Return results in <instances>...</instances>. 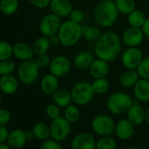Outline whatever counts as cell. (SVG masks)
Masks as SVG:
<instances>
[{
	"mask_svg": "<svg viewBox=\"0 0 149 149\" xmlns=\"http://www.w3.org/2000/svg\"><path fill=\"white\" fill-rule=\"evenodd\" d=\"M136 70L139 73L141 78L149 80V56L143 58Z\"/></svg>",
	"mask_w": 149,
	"mask_h": 149,
	"instance_id": "8d00e7d4",
	"label": "cell"
},
{
	"mask_svg": "<svg viewBox=\"0 0 149 149\" xmlns=\"http://www.w3.org/2000/svg\"><path fill=\"white\" fill-rule=\"evenodd\" d=\"M10 132L6 126H0V143L7 142Z\"/></svg>",
	"mask_w": 149,
	"mask_h": 149,
	"instance_id": "ee69618b",
	"label": "cell"
},
{
	"mask_svg": "<svg viewBox=\"0 0 149 149\" xmlns=\"http://www.w3.org/2000/svg\"><path fill=\"white\" fill-rule=\"evenodd\" d=\"M35 138L38 141H45L51 139V128L50 126L44 122H38L33 125L32 129Z\"/></svg>",
	"mask_w": 149,
	"mask_h": 149,
	"instance_id": "484cf974",
	"label": "cell"
},
{
	"mask_svg": "<svg viewBox=\"0 0 149 149\" xmlns=\"http://www.w3.org/2000/svg\"><path fill=\"white\" fill-rule=\"evenodd\" d=\"M61 18L58 15L51 12L45 15L39 21L38 29L42 35L50 37L53 34H57L61 25Z\"/></svg>",
	"mask_w": 149,
	"mask_h": 149,
	"instance_id": "ba28073f",
	"label": "cell"
},
{
	"mask_svg": "<svg viewBox=\"0 0 149 149\" xmlns=\"http://www.w3.org/2000/svg\"><path fill=\"white\" fill-rule=\"evenodd\" d=\"M132 105V97L124 92H115L112 94L107 101V107L108 111L114 115H122L127 113Z\"/></svg>",
	"mask_w": 149,
	"mask_h": 149,
	"instance_id": "277c9868",
	"label": "cell"
},
{
	"mask_svg": "<svg viewBox=\"0 0 149 149\" xmlns=\"http://www.w3.org/2000/svg\"><path fill=\"white\" fill-rule=\"evenodd\" d=\"M13 56V46L8 41L0 42V61L10 59Z\"/></svg>",
	"mask_w": 149,
	"mask_h": 149,
	"instance_id": "e575fe53",
	"label": "cell"
},
{
	"mask_svg": "<svg viewBox=\"0 0 149 149\" xmlns=\"http://www.w3.org/2000/svg\"><path fill=\"white\" fill-rule=\"evenodd\" d=\"M144 37L145 33L142 28L130 26L124 32L122 40L125 45H127L128 47H132L141 45L144 40Z\"/></svg>",
	"mask_w": 149,
	"mask_h": 149,
	"instance_id": "7c38bea8",
	"label": "cell"
},
{
	"mask_svg": "<svg viewBox=\"0 0 149 149\" xmlns=\"http://www.w3.org/2000/svg\"><path fill=\"white\" fill-rule=\"evenodd\" d=\"M82 31L84 38L90 42H97L102 35L100 30L97 26L93 25H82Z\"/></svg>",
	"mask_w": 149,
	"mask_h": 149,
	"instance_id": "f1b7e54d",
	"label": "cell"
},
{
	"mask_svg": "<svg viewBox=\"0 0 149 149\" xmlns=\"http://www.w3.org/2000/svg\"><path fill=\"white\" fill-rule=\"evenodd\" d=\"M107 62L108 61L100 59V58H98L97 60H94L89 68L90 75L94 79L106 77L109 72V65Z\"/></svg>",
	"mask_w": 149,
	"mask_h": 149,
	"instance_id": "d6986e66",
	"label": "cell"
},
{
	"mask_svg": "<svg viewBox=\"0 0 149 149\" xmlns=\"http://www.w3.org/2000/svg\"><path fill=\"white\" fill-rule=\"evenodd\" d=\"M91 126L93 131L97 135L105 137L110 136L113 133H114L115 123L110 116L100 114L93 118L91 123Z\"/></svg>",
	"mask_w": 149,
	"mask_h": 149,
	"instance_id": "52a82bcc",
	"label": "cell"
},
{
	"mask_svg": "<svg viewBox=\"0 0 149 149\" xmlns=\"http://www.w3.org/2000/svg\"><path fill=\"white\" fill-rule=\"evenodd\" d=\"M27 141L24 131L21 129H15L10 132L6 143L12 149H21L24 147Z\"/></svg>",
	"mask_w": 149,
	"mask_h": 149,
	"instance_id": "ffe728a7",
	"label": "cell"
},
{
	"mask_svg": "<svg viewBox=\"0 0 149 149\" xmlns=\"http://www.w3.org/2000/svg\"><path fill=\"white\" fill-rule=\"evenodd\" d=\"M121 43L119 36L113 32H107L101 35L95 45V54L107 61L115 60L120 54Z\"/></svg>",
	"mask_w": 149,
	"mask_h": 149,
	"instance_id": "6da1fadb",
	"label": "cell"
},
{
	"mask_svg": "<svg viewBox=\"0 0 149 149\" xmlns=\"http://www.w3.org/2000/svg\"><path fill=\"white\" fill-rule=\"evenodd\" d=\"M48 38H49L51 46L56 47V46H58V45L60 44V40H59V37H58V33L57 34H53V35H52V36H50Z\"/></svg>",
	"mask_w": 149,
	"mask_h": 149,
	"instance_id": "f6af8a7d",
	"label": "cell"
},
{
	"mask_svg": "<svg viewBox=\"0 0 149 149\" xmlns=\"http://www.w3.org/2000/svg\"><path fill=\"white\" fill-rule=\"evenodd\" d=\"M50 47H51V43L49 38L45 35L38 38L32 44V48L35 55L47 54V52L50 49Z\"/></svg>",
	"mask_w": 149,
	"mask_h": 149,
	"instance_id": "4316f807",
	"label": "cell"
},
{
	"mask_svg": "<svg viewBox=\"0 0 149 149\" xmlns=\"http://www.w3.org/2000/svg\"><path fill=\"white\" fill-rule=\"evenodd\" d=\"M52 100L53 103L60 108H65L72 102L71 91L66 89H58L52 95Z\"/></svg>",
	"mask_w": 149,
	"mask_h": 149,
	"instance_id": "cb8c5ba5",
	"label": "cell"
},
{
	"mask_svg": "<svg viewBox=\"0 0 149 149\" xmlns=\"http://www.w3.org/2000/svg\"><path fill=\"white\" fill-rule=\"evenodd\" d=\"M134 93L140 102H149V80L140 78L134 87Z\"/></svg>",
	"mask_w": 149,
	"mask_h": 149,
	"instance_id": "44dd1931",
	"label": "cell"
},
{
	"mask_svg": "<svg viewBox=\"0 0 149 149\" xmlns=\"http://www.w3.org/2000/svg\"><path fill=\"white\" fill-rule=\"evenodd\" d=\"M18 1L20 2V1H25V0H18Z\"/></svg>",
	"mask_w": 149,
	"mask_h": 149,
	"instance_id": "816d5d0a",
	"label": "cell"
},
{
	"mask_svg": "<svg viewBox=\"0 0 149 149\" xmlns=\"http://www.w3.org/2000/svg\"><path fill=\"white\" fill-rule=\"evenodd\" d=\"M142 30L145 33V36H147L149 39V17L147 18V20L145 22V24L142 26Z\"/></svg>",
	"mask_w": 149,
	"mask_h": 149,
	"instance_id": "bcb514c9",
	"label": "cell"
},
{
	"mask_svg": "<svg viewBox=\"0 0 149 149\" xmlns=\"http://www.w3.org/2000/svg\"><path fill=\"white\" fill-rule=\"evenodd\" d=\"M59 106H58L56 104H49L45 107V114L46 116L51 119L52 120L60 117V110Z\"/></svg>",
	"mask_w": 149,
	"mask_h": 149,
	"instance_id": "74e56055",
	"label": "cell"
},
{
	"mask_svg": "<svg viewBox=\"0 0 149 149\" xmlns=\"http://www.w3.org/2000/svg\"><path fill=\"white\" fill-rule=\"evenodd\" d=\"M145 112L143 107L138 104H133L127 112V119H129L134 126H140L145 122Z\"/></svg>",
	"mask_w": 149,
	"mask_h": 149,
	"instance_id": "7402d4cb",
	"label": "cell"
},
{
	"mask_svg": "<svg viewBox=\"0 0 149 149\" xmlns=\"http://www.w3.org/2000/svg\"><path fill=\"white\" fill-rule=\"evenodd\" d=\"M58 35L60 40V45L69 47L74 46L83 36L82 25L74 23L70 19L62 23Z\"/></svg>",
	"mask_w": 149,
	"mask_h": 149,
	"instance_id": "3957f363",
	"label": "cell"
},
{
	"mask_svg": "<svg viewBox=\"0 0 149 149\" xmlns=\"http://www.w3.org/2000/svg\"><path fill=\"white\" fill-rule=\"evenodd\" d=\"M113 1H114V0H113Z\"/></svg>",
	"mask_w": 149,
	"mask_h": 149,
	"instance_id": "db71d44e",
	"label": "cell"
},
{
	"mask_svg": "<svg viewBox=\"0 0 149 149\" xmlns=\"http://www.w3.org/2000/svg\"><path fill=\"white\" fill-rule=\"evenodd\" d=\"M71 67L72 64L67 56L58 55L52 60L49 68L52 75L56 76L58 78H61L69 74Z\"/></svg>",
	"mask_w": 149,
	"mask_h": 149,
	"instance_id": "30bf717a",
	"label": "cell"
},
{
	"mask_svg": "<svg viewBox=\"0 0 149 149\" xmlns=\"http://www.w3.org/2000/svg\"><path fill=\"white\" fill-rule=\"evenodd\" d=\"M71 94L72 102L79 106L88 105L95 95L92 87V83L86 81L76 83L71 90Z\"/></svg>",
	"mask_w": 149,
	"mask_h": 149,
	"instance_id": "5b68a950",
	"label": "cell"
},
{
	"mask_svg": "<svg viewBox=\"0 0 149 149\" xmlns=\"http://www.w3.org/2000/svg\"><path fill=\"white\" fill-rule=\"evenodd\" d=\"M36 56L37 57L35 58V61H36L38 66L39 67V68H45L50 66L52 60L50 59V57L46 54L36 55Z\"/></svg>",
	"mask_w": 149,
	"mask_h": 149,
	"instance_id": "60d3db41",
	"label": "cell"
},
{
	"mask_svg": "<svg viewBox=\"0 0 149 149\" xmlns=\"http://www.w3.org/2000/svg\"><path fill=\"white\" fill-rule=\"evenodd\" d=\"M50 128L51 138L61 142L68 138L71 133V123L65 117H58L52 121Z\"/></svg>",
	"mask_w": 149,
	"mask_h": 149,
	"instance_id": "9c48e42d",
	"label": "cell"
},
{
	"mask_svg": "<svg viewBox=\"0 0 149 149\" xmlns=\"http://www.w3.org/2000/svg\"><path fill=\"white\" fill-rule=\"evenodd\" d=\"M117 143L114 139L110 136L101 137L97 141L96 149H116Z\"/></svg>",
	"mask_w": 149,
	"mask_h": 149,
	"instance_id": "836d02e7",
	"label": "cell"
},
{
	"mask_svg": "<svg viewBox=\"0 0 149 149\" xmlns=\"http://www.w3.org/2000/svg\"><path fill=\"white\" fill-rule=\"evenodd\" d=\"M143 60L142 52L137 47H128L122 54L121 63L127 69H136Z\"/></svg>",
	"mask_w": 149,
	"mask_h": 149,
	"instance_id": "8fae6325",
	"label": "cell"
},
{
	"mask_svg": "<svg viewBox=\"0 0 149 149\" xmlns=\"http://www.w3.org/2000/svg\"><path fill=\"white\" fill-rule=\"evenodd\" d=\"M11 119L10 112L4 108L0 110V126H7Z\"/></svg>",
	"mask_w": 149,
	"mask_h": 149,
	"instance_id": "b9f144b4",
	"label": "cell"
},
{
	"mask_svg": "<svg viewBox=\"0 0 149 149\" xmlns=\"http://www.w3.org/2000/svg\"><path fill=\"white\" fill-rule=\"evenodd\" d=\"M38 149H63V148L60 145L59 141H57L51 138L47 141H43Z\"/></svg>",
	"mask_w": 149,
	"mask_h": 149,
	"instance_id": "f35d334b",
	"label": "cell"
},
{
	"mask_svg": "<svg viewBox=\"0 0 149 149\" xmlns=\"http://www.w3.org/2000/svg\"><path fill=\"white\" fill-rule=\"evenodd\" d=\"M70 20L77 23V24H81L85 18V15L83 13V11L79 9H73L72 11V12L69 15Z\"/></svg>",
	"mask_w": 149,
	"mask_h": 149,
	"instance_id": "ab89813d",
	"label": "cell"
},
{
	"mask_svg": "<svg viewBox=\"0 0 149 149\" xmlns=\"http://www.w3.org/2000/svg\"><path fill=\"white\" fill-rule=\"evenodd\" d=\"M119 12L113 0H100L94 7L93 17L100 26L110 27L117 21Z\"/></svg>",
	"mask_w": 149,
	"mask_h": 149,
	"instance_id": "7a4b0ae2",
	"label": "cell"
},
{
	"mask_svg": "<svg viewBox=\"0 0 149 149\" xmlns=\"http://www.w3.org/2000/svg\"><path fill=\"white\" fill-rule=\"evenodd\" d=\"M30 3L38 9H45L50 6L52 0H29Z\"/></svg>",
	"mask_w": 149,
	"mask_h": 149,
	"instance_id": "7bdbcfd3",
	"label": "cell"
},
{
	"mask_svg": "<svg viewBox=\"0 0 149 149\" xmlns=\"http://www.w3.org/2000/svg\"><path fill=\"white\" fill-rule=\"evenodd\" d=\"M134 125L129 119H120L115 124L114 133L121 141H127L131 139L134 134Z\"/></svg>",
	"mask_w": 149,
	"mask_h": 149,
	"instance_id": "5bb4252c",
	"label": "cell"
},
{
	"mask_svg": "<svg viewBox=\"0 0 149 149\" xmlns=\"http://www.w3.org/2000/svg\"><path fill=\"white\" fill-rule=\"evenodd\" d=\"M0 149H12L6 142L5 143H0Z\"/></svg>",
	"mask_w": 149,
	"mask_h": 149,
	"instance_id": "c3c4849f",
	"label": "cell"
},
{
	"mask_svg": "<svg viewBox=\"0 0 149 149\" xmlns=\"http://www.w3.org/2000/svg\"><path fill=\"white\" fill-rule=\"evenodd\" d=\"M92 87L95 94L103 95L107 93L109 90V83L108 81L104 78H97L92 83Z\"/></svg>",
	"mask_w": 149,
	"mask_h": 149,
	"instance_id": "d6a6232c",
	"label": "cell"
},
{
	"mask_svg": "<svg viewBox=\"0 0 149 149\" xmlns=\"http://www.w3.org/2000/svg\"><path fill=\"white\" fill-rule=\"evenodd\" d=\"M49 7L52 13L60 18L69 17L73 10L71 0H52Z\"/></svg>",
	"mask_w": 149,
	"mask_h": 149,
	"instance_id": "9a60e30c",
	"label": "cell"
},
{
	"mask_svg": "<svg viewBox=\"0 0 149 149\" xmlns=\"http://www.w3.org/2000/svg\"><path fill=\"white\" fill-rule=\"evenodd\" d=\"M118 11L123 14L128 15L136 8L135 0H114Z\"/></svg>",
	"mask_w": 149,
	"mask_h": 149,
	"instance_id": "4dcf8cb0",
	"label": "cell"
},
{
	"mask_svg": "<svg viewBox=\"0 0 149 149\" xmlns=\"http://www.w3.org/2000/svg\"><path fill=\"white\" fill-rule=\"evenodd\" d=\"M39 69L35 59L22 61L17 68V78L23 84L31 86L37 82Z\"/></svg>",
	"mask_w": 149,
	"mask_h": 149,
	"instance_id": "8992f818",
	"label": "cell"
},
{
	"mask_svg": "<svg viewBox=\"0 0 149 149\" xmlns=\"http://www.w3.org/2000/svg\"><path fill=\"white\" fill-rule=\"evenodd\" d=\"M141 76L136 69H127L120 78V84L125 88H134Z\"/></svg>",
	"mask_w": 149,
	"mask_h": 149,
	"instance_id": "d4e9b609",
	"label": "cell"
},
{
	"mask_svg": "<svg viewBox=\"0 0 149 149\" xmlns=\"http://www.w3.org/2000/svg\"><path fill=\"white\" fill-rule=\"evenodd\" d=\"M58 77L51 74L44 76L40 82V89L42 92L48 96H52L59 88Z\"/></svg>",
	"mask_w": 149,
	"mask_h": 149,
	"instance_id": "e0dca14e",
	"label": "cell"
},
{
	"mask_svg": "<svg viewBox=\"0 0 149 149\" xmlns=\"http://www.w3.org/2000/svg\"><path fill=\"white\" fill-rule=\"evenodd\" d=\"M96 140L88 133H80L75 135L71 141L72 149H96Z\"/></svg>",
	"mask_w": 149,
	"mask_h": 149,
	"instance_id": "4fadbf2b",
	"label": "cell"
},
{
	"mask_svg": "<svg viewBox=\"0 0 149 149\" xmlns=\"http://www.w3.org/2000/svg\"><path fill=\"white\" fill-rule=\"evenodd\" d=\"M94 61V55L89 51H81L73 59L74 66L79 69L89 68Z\"/></svg>",
	"mask_w": 149,
	"mask_h": 149,
	"instance_id": "603a6c76",
	"label": "cell"
},
{
	"mask_svg": "<svg viewBox=\"0 0 149 149\" xmlns=\"http://www.w3.org/2000/svg\"><path fill=\"white\" fill-rule=\"evenodd\" d=\"M18 7V0H0V10L4 15H11L15 13Z\"/></svg>",
	"mask_w": 149,
	"mask_h": 149,
	"instance_id": "f546056e",
	"label": "cell"
},
{
	"mask_svg": "<svg viewBox=\"0 0 149 149\" xmlns=\"http://www.w3.org/2000/svg\"><path fill=\"white\" fill-rule=\"evenodd\" d=\"M34 54L32 46L25 42H17L13 45V56L21 61L32 60Z\"/></svg>",
	"mask_w": 149,
	"mask_h": 149,
	"instance_id": "2e32d148",
	"label": "cell"
},
{
	"mask_svg": "<svg viewBox=\"0 0 149 149\" xmlns=\"http://www.w3.org/2000/svg\"><path fill=\"white\" fill-rule=\"evenodd\" d=\"M25 134H26V138H27L28 141H31V140H32L33 138H35V135H34V133H33L32 130L25 132Z\"/></svg>",
	"mask_w": 149,
	"mask_h": 149,
	"instance_id": "7dc6e473",
	"label": "cell"
},
{
	"mask_svg": "<svg viewBox=\"0 0 149 149\" xmlns=\"http://www.w3.org/2000/svg\"><path fill=\"white\" fill-rule=\"evenodd\" d=\"M147 20V17L142 11L134 10L127 15V21L130 26L142 28L143 25Z\"/></svg>",
	"mask_w": 149,
	"mask_h": 149,
	"instance_id": "83f0119b",
	"label": "cell"
},
{
	"mask_svg": "<svg viewBox=\"0 0 149 149\" xmlns=\"http://www.w3.org/2000/svg\"><path fill=\"white\" fill-rule=\"evenodd\" d=\"M18 78L15 77L11 74L1 76L0 78V89L1 91L8 96L13 95L18 89Z\"/></svg>",
	"mask_w": 149,
	"mask_h": 149,
	"instance_id": "ac0fdd59",
	"label": "cell"
},
{
	"mask_svg": "<svg viewBox=\"0 0 149 149\" xmlns=\"http://www.w3.org/2000/svg\"><path fill=\"white\" fill-rule=\"evenodd\" d=\"M64 117L71 123H76L80 117V112L78 108L77 105H69L65 108Z\"/></svg>",
	"mask_w": 149,
	"mask_h": 149,
	"instance_id": "1f68e13d",
	"label": "cell"
},
{
	"mask_svg": "<svg viewBox=\"0 0 149 149\" xmlns=\"http://www.w3.org/2000/svg\"><path fill=\"white\" fill-rule=\"evenodd\" d=\"M126 149H141V148H138V147H129V148H127Z\"/></svg>",
	"mask_w": 149,
	"mask_h": 149,
	"instance_id": "f907efd6",
	"label": "cell"
},
{
	"mask_svg": "<svg viewBox=\"0 0 149 149\" xmlns=\"http://www.w3.org/2000/svg\"><path fill=\"white\" fill-rule=\"evenodd\" d=\"M15 68H16L15 62L10 59L0 61V75L1 76L12 74Z\"/></svg>",
	"mask_w": 149,
	"mask_h": 149,
	"instance_id": "d590c367",
	"label": "cell"
},
{
	"mask_svg": "<svg viewBox=\"0 0 149 149\" xmlns=\"http://www.w3.org/2000/svg\"><path fill=\"white\" fill-rule=\"evenodd\" d=\"M148 1H149V0H148Z\"/></svg>",
	"mask_w": 149,
	"mask_h": 149,
	"instance_id": "f5cc1de1",
	"label": "cell"
},
{
	"mask_svg": "<svg viewBox=\"0 0 149 149\" xmlns=\"http://www.w3.org/2000/svg\"><path fill=\"white\" fill-rule=\"evenodd\" d=\"M145 122L149 125V108L145 112Z\"/></svg>",
	"mask_w": 149,
	"mask_h": 149,
	"instance_id": "681fc988",
	"label": "cell"
}]
</instances>
